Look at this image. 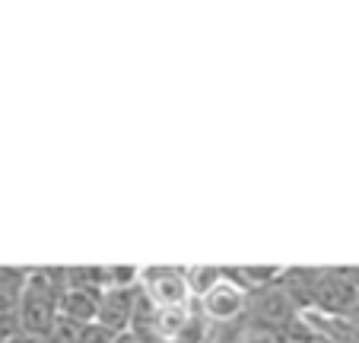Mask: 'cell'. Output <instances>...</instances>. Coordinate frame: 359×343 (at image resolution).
I'll list each match as a JSON object with an SVG mask.
<instances>
[{
  "label": "cell",
  "instance_id": "cell-4",
  "mask_svg": "<svg viewBox=\"0 0 359 343\" xmlns=\"http://www.w3.org/2000/svg\"><path fill=\"white\" fill-rule=\"evenodd\" d=\"M137 302H140V290H137V286L134 290H102L95 324L105 328L109 334H115V337L128 334V328L134 324Z\"/></svg>",
  "mask_w": 359,
  "mask_h": 343
},
{
  "label": "cell",
  "instance_id": "cell-5",
  "mask_svg": "<svg viewBox=\"0 0 359 343\" xmlns=\"http://www.w3.org/2000/svg\"><path fill=\"white\" fill-rule=\"evenodd\" d=\"M99 299H102V290L67 283L61 290V296H57V318H67V321H74V324H95Z\"/></svg>",
  "mask_w": 359,
  "mask_h": 343
},
{
  "label": "cell",
  "instance_id": "cell-6",
  "mask_svg": "<svg viewBox=\"0 0 359 343\" xmlns=\"http://www.w3.org/2000/svg\"><path fill=\"white\" fill-rule=\"evenodd\" d=\"M184 280H188L191 299H201L207 290H213L219 280H223V267H213V264H191L184 267Z\"/></svg>",
  "mask_w": 359,
  "mask_h": 343
},
{
  "label": "cell",
  "instance_id": "cell-8",
  "mask_svg": "<svg viewBox=\"0 0 359 343\" xmlns=\"http://www.w3.org/2000/svg\"><path fill=\"white\" fill-rule=\"evenodd\" d=\"M356 292H359V267H356Z\"/></svg>",
  "mask_w": 359,
  "mask_h": 343
},
{
  "label": "cell",
  "instance_id": "cell-3",
  "mask_svg": "<svg viewBox=\"0 0 359 343\" xmlns=\"http://www.w3.org/2000/svg\"><path fill=\"white\" fill-rule=\"evenodd\" d=\"M201 315L207 321H217V324H229V321H238L245 315V305H248V292L242 286H236L232 280H219L213 290H207L201 299H194Z\"/></svg>",
  "mask_w": 359,
  "mask_h": 343
},
{
  "label": "cell",
  "instance_id": "cell-1",
  "mask_svg": "<svg viewBox=\"0 0 359 343\" xmlns=\"http://www.w3.org/2000/svg\"><path fill=\"white\" fill-rule=\"evenodd\" d=\"M137 290L153 309H188L191 299L188 280H184V267H172V264H156V267H140V280Z\"/></svg>",
  "mask_w": 359,
  "mask_h": 343
},
{
  "label": "cell",
  "instance_id": "cell-7",
  "mask_svg": "<svg viewBox=\"0 0 359 343\" xmlns=\"http://www.w3.org/2000/svg\"><path fill=\"white\" fill-rule=\"evenodd\" d=\"M29 267H0V296L20 299V292L26 290Z\"/></svg>",
  "mask_w": 359,
  "mask_h": 343
},
{
  "label": "cell",
  "instance_id": "cell-2",
  "mask_svg": "<svg viewBox=\"0 0 359 343\" xmlns=\"http://www.w3.org/2000/svg\"><path fill=\"white\" fill-rule=\"evenodd\" d=\"M312 305L321 309L325 315H350L359 309V292H356V267H318V280H315V296Z\"/></svg>",
  "mask_w": 359,
  "mask_h": 343
}]
</instances>
